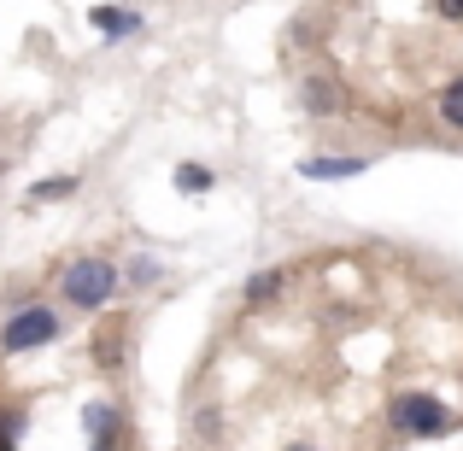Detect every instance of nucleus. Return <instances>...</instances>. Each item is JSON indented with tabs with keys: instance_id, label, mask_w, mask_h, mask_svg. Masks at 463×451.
<instances>
[{
	"instance_id": "obj_1",
	"label": "nucleus",
	"mask_w": 463,
	"mask_h": 451,
	"mask_svg": "<svg viewBox=\"0 0 463 451\" xmlns=\"http://www.w3.org/2000/svg\"><path fill=\"white\" fill-rule=\"evenodd\" d=\"M387 428L405 434V440H440L458 428V410H446L434 393H393L387 405Z\"/></svg>"
},
{
	"instance_id": "obj_2",
	"label": "nucleus",
	"mask_w": 463,
	"mask_h": 451,
	"mask_svg": "<svg viewBox=\"0 0 463 451\" xmlns=\"http://www.w3.org/2000/svg\"><path fill=\"white\" fill-rule=\"evenodd\" d=\"M59 294L77 305V311H100V305L118 294V264L100 258V252H82V258L65 264V276H59Z\"/></svg>"
},
{
	"instance_id": "obj_3",
	"label": "nucleus",
	"mask_w": 463,
	"mask_h": 451,
	"mask_svg": "<svg viewBox=\"0 0 463 451\" xmlns=\"http://www.w3.org/2000/svg\"><path fill=\"white\" fill-rule=\"evenodd\" d=\"M59 340V311H47V305H24V311L6 316V328H0V352L6 358H24V352H42Z\"/></svg>"
},
{
	"instance_id": "obj_4",
	"label": "nucleus",
	"mask_w": 463,
	"mask_h": 451,
	"mask_svg": "<svg viewBox=\"0 0 463 451\" xmlns=\"http://www.w3.org/2000/svg\"><path fill=\"white\" fill-rule=\"evenodd\" d=\"M82 428H89V451H124V417H118V405H89L82 410Z\"/></svg>"
},
{
	"instance_id": "obj_5",
	"label": "nucleus",
	"mask_w": 463,
	"mask_h": 451,
	"mask_svg": "<svg viewBox=\"0 0 463 451\" xmlns=\"http://www.w3.org/2000/svg\"><path fill=\"white\" fill-rule=\"evenodd\" d=\"M370 170V158H358V153H317V158H299V176L306 182H335V176H364Z\"/></svg>"
},
{
	"instance_id": "obj_6",
	"label": "nucleus",
	"mask_w": 463,
	"mask_h": 451,
	"mask_svg": "<svg viewBox=\"0 0 463 451\" xmlns=\"http://www.w3.org/2000/svg\"><path fill=\"white\" fill-rule=\"evenodd\" d=\"M340 106H346V89H340L335 77H311L306 82V112L311 117H335Z\"/></svg>"
},
{
	"instance_id": "obj_7",
	"label": "nucleus",
	"mask_w": 463,
	"mask_h": 451,
	"mask_svg": "<svg viewBox=\"0 0 463 451\" xmlns=\"http://www.w3.org/2000/svg\"><path fill=\"white\" fill-rule=\"evenodd\" d=\"M89 18H94V30L112 35V42H124V35L141 30V12H136V6H94Z\"/></svg>"
},
{
	"instance_id": "obj_8",
	"label": "nucleus",
	"mask_w": 463,
	"mask_h": 451,
	"mask_svg": "<svg viewBox=\"0 0 463 451\" xmlns=\"http://www.w3.org/2000/svg\"><path fill=\"white\" fill-rule=\"evenodd\" d=\"M282 294H288V270H259V276L247 282V294H241V299H247L252 311H264V305H276Z\"/></svg>"
},
{
	"instance_id": "obj_9",
	"label": "nucleus",
	"mask_w": 463,
	"mask_h": 451,
	"mask_svg": "<svg viewBox=\"0 0 463 451\" xmlns=\"http://www.w3.org/2000/svg\"><path fill=\"white\" fill-rule=\"evenodd\" d=\"M434 112H440V124H446V129H458V136H463V77H452V82L440 89Z\"/></svg>"
},
{
	"instance_id": "obj_10",
	"label": "nucleus",
	"mask_w": 463,
	"mask_h": 451,
	"mask_svg": "<svg viewBox=\"0 0 463 451\" xmlns=\"http://www.w3.org/2000/svg\"><path fill=\"white\" fill-rule=\"evenodd\" d=\"M170 182H176V193H205V188H212V170H205V164H176Z\"/></svg>"
},
{
	"instance_id": "obj_11",
	"label": "nucleus",
	"mask_w": 463,
	"mask_h": 451,
	"mask_svg": "<svg viewBox=\"0 0 463 451\" xmlns=\"http://www.w3.org/2000/svg\"><path fill=\"white\" fill-rule=\"evenodd\" d=\"M65 193H77V176H53V182H35V188H30V200L42 205V200H65Z\"/></svg>"
},
{
	"instance_id": "obj_12",
	"label": "nucleus",
	"mask_w": 463,
	"mask_h": 451,
	"mask_svg": "<svg viewBox=\"0 0 463 451\" xmlns=\"http://www.w3.org/2000/svg\"><path fill=\"white\" fill-rule=\"evenodd\" d=\"M18 428H24V422L0 410V451H18Z\"/></svg>"
},
{
	"instance_id": "obj_13",
	"label": "nucleus",
	"mask_w": 463,
	"mask_h": 451,
	"mask_svg": "<svg viewBox=\"0 0 463 451\" xmlns=\"http://www.w3.org/2000/svg\"><path fill=\"white\" fill-rule=\"evenodd\" d=\"M434 12L440 18H463V0H434Z\"/></svg>"
},
{
	"instance_id": "obj_14",
	"label": "nucleus",
	"mask_w": 463,
	"mask_h": 451,
	"mask_svg": "<svg viewBox=\"0 0 463 451\" xmlns=\"http://www.w3.org/2000/svg\"><path fill=\"white\" fill-rule=\"evenodd\" d=\"M288 451H317V446H306V440H294V446H288Z\"/></svg>"
}]
</instances>
